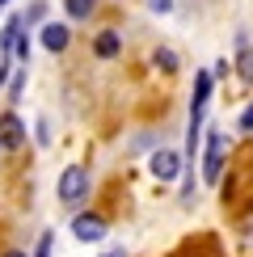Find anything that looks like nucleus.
Segmentation results:
<instances>
[{
    "label": "nucleus",
    "mask_w": 253,
    "mask_h": 257,
    "mask_svg": "<svg viewBox=\"0 0 253 257\" xmlns=\"http://www.w3.org/2000/svg\"><path fill=\"white\" fill-rule=\"evenodd\" d=\"M240 131H253V105H249L245 114H240Z\"/></svg>",
    "instance_id": "f3484780"
},
{
    "label": "nucleus",
    "mask_w": 253,
    "mask_h": 257,
    "mask_svg": "<svg viewBox=\"0 0 253 257\" xmlns=\"http://www.w3.org/2000/svg\"><path fill=\"white\" fill-rule=\"evenodd\" d=\"M34 257H51V232H42V236H38V249H34Z\"/></svg>",
    "instance_id": "2eb2a0df"
},
{
    "label": "nucleus",
    "mask_w": 253,
    "mask_h": 257,
    "mask_svg": "<svg viewBox=\"0 0 253 257\" xmlns=\"http://www.w3.org/2000/svg\"><path fill=\"white\" fill-rule=\"evenodd\" d=\"M0 144H5V148H21V144H26V122H21L13 110L0 114Z\"/></svg>",
    "instance_id": "0eeeda50"
},
{
    "label": "nucleus",
    "mask_w": 253,
    "mask_h": 257,
    "mask_svg": "<svg viewBox=\"0 0 253 257\" xmlns=\"http://www.w3.org/2000/svg\"><path fill=\"white\" fill-rule=\"evenodd\" d=\"M17 34H21V17L13 13L5 21V30H0V55H13V42H17Z\"/></svg>",
    "instance_id": "1a4fd4ad"
},
{
    "label": "nucleus",
    "mask_w": 253,
    "mask_h": 257,
    "mask_svg": "<svg viewBox=\"0 0 253 257\" xmlns=\"http://www.w3.org/2000/svg\"><path fill=\"white\" fill-rule=\"evenodd\" d=\"M63 9H68V17H72V21H84V17H93L97 0H63Z\"/></svg>",
    "instance_id": "9d476101"
},
{
    "label": "nucleus",
    "mask_w": 253,
    "mask_h": 257,
    "mask_svg": "<svg viewBox=\"0 0 253 257\" xmlns=\"http://www.w3.org/2000/svg\"><path fill=\"white\" fill-rule=\"evenodd\" d=\"M72 236H76V240H84V244L101 240V236H105V219H101V215H89V211H84V215H76V219H72Z\"/></svg>",
    "instance_id": "423d86ee"
},
{
    "label": "nucleus",
    "mask_w": 253,
    "mask_h": 257,
    "mask_svg": "<svg viewBox=\"0 0 253 257\" xmlns=\"http://www.w3.org/2000/svg\"><path fill=\"white\" fill-rule=\"evenodd\" d=\"M34 139H38V148H47V144H51V126H47V118H38V122H34Z\"/></svg>",
    "instance_id": "4468645a"
},
{
    "label": "nucleus",
    "mask_w": 253,
    "mask_h": 257,
    "mask_svg": "<svg viewBox=\"0 0 253 257\" xmlns=\"http://www.w3.org/2000/svg\"><path fill=\"white\" fill-rule=\"evenodd\" d=\"M118 51H122L118 30H101V34H97V42H93V55H97V59H114Z\"/></svg>",
    "instance_id": "6e6552de"
},
{
    "label": "nucleus",
    "mask_w": 253,
    "mask_h": 257,
    "mask_svg": "<svg viewBox=\"0 0 253 257\" xmlns=\"http://www.w3.org/2000/svg\"><path fill=\"white\" fill-rule=\"evenodd\" d=\"M0 152H5V144H0Z\"/></svg>",
    "instance_id": "aec40b11"
},
{
    "label": "nucleus",
    "mask_w": 253,
    "mask_h": 257,
    "mask_svg": "<svg viewBox=\"0 0 253 257\" xmlns=\"http://www.w3.org/2000/svg\"><path fill=\"white\" fill-rule=\"evenodd\" d=\"M5 5H9V0H0V9H5Z\"/></svg>",
    "instance_id": "6ab92c4d"
},
{
    "label": "nucleus",
    "mask_w": 253,
    "mask_h": 257,
    "mask_svg": "<svg viewBox=\"0 0 253 257\" xmlns=\"http://www.w3.org/2000/svg\"><path fill=\"white\" fill-rule=\"evenodd\" d=\"M152 5V13H173V0H148Z\"/></svg>",
    "instance_id": "dca6fc26"
},
{
    "label": "nucleus",
    "mask_w": 253,
    "mask_h": 257,
    "mask_svg": "<svg viewBox=\"0 0 253 257\" xmlns=\"http://www.w3.org/2000/svg\"><path fill=\"white\" fill-rule=\"evenodd\" d=\"M21 93H26V63H21V68L13 72V84H9V101H21Z\"/></svg>",
    "instance_id": "f8f14e48"
},
{
    "label": "nucleus",
    "mask_w": 253,
    "mask_h": 257,
    "mask_svg": "<svg viewBox=\"0 0 253 257\" xmlns=\"http://www.w3.org/2000/svg\"><path fill=\"white\" fill-rule=\"evenodd\" d=\"M110 257H114V253H110Z\"/></svg>",
    "instance_id": "412c9836"
},
{
    "label": "nucleus",
    "mask_w": 253,
    "mask_h": 257,
    "mask_svg": "<svg viewBox=\"0 0 253 257\" xmlns=\"http://www.w3.org/2000/svg\"><path fill=\"white\" fill-rule=\"evenodd\" d=\"M211 89H215V76L211 72H198L194 76V97H190V126H203V110L211 101Z\"/></svg>",
    "instance_id": "7ed1b4c3"
},
{
    "label": "nucleus",
    "mask_w": 253,
    "mask_h": 257,
    "mask_svg": "<svg viewBox=\"0 0 253 257\" xmlns=\"http://www.w3.org/2000/svg\"><path fill=\"white\" fill-rule=\"evenodd\" d=\"M89 198V169L84 165H68L59 173V202L63 207H80Z\"/></svg>",
    "instance_id": "f257e3e1"
},
{
    "label": "nucleus",
    "mask_w": 253,
    "mask_h": 257,
    "mask_svg": "<svg viewBox=\"0 0 253 257\" xmlns=\"http://www.w3.org/2000/svg\"><path fill=\"white\" fill-rule=\"evenodd\" d=\"M42 17H47V5H42V0H34V5L26 9V17H21V21H26V30H30V26H38Z\"/></svg>",
    "instance_id": "ddd939ff"
},
{
    "label": "nucleus",
    "mask_w": 253,
    "mask_h": 257,
    "mask_svg": "<svg viewBox=\"0 0 253 257\" xmlns=\"http://www.w3.org/2000/svg\"><path fill=\"white\" fill-rule=\"evenodd\" d=\"M224 152H228V135L224 131H211L207 135V152H203V177L215 186L224 177Z\"/></svg>",
    "instance_id": "f03ea898"
},
{
    "label": "nucleus",
    "mask_w": 253,
    "mask_h": 257,
    "mask_svg": "<svg viewBox=\"0 0 253 257\" xmlns=\"http://www.w3.org/2000/svg\"><path fill=\"white\" fill-rule=\"evenodd\" d=\"M5 257H26V253H21V249H13V253H5Z\"/></svg>",
    "instance_id": "a211bd4d"
},
{
    "label": "nucleus",
    "mask_w": 253,
    "mask_h": 257,
    "mask_svg": "<svg viewBox=\"0 0 253 257\" xmlns=\"http://www.w3.org/2000/svg\"><path fill=\"white\" fill-rule=\"evenodd\" d=\"M182 165H186V156H182V152H173V148H161V152L152 156V165H148V169H152V177H156V181H173L177 173H182Z\"/></svg>",
    "instance_id": "20e7f679"
},
{
    "label": "nucleus",
    "mask_w": 253,
    "mask_h": 257,
    "mask_svg": "<svg viewBox=\"0 0 253 257\" xmlns=\"http://www.w3.org/2000/svg\"><path fill=\"white\" fill-rule=\"evenodd\" d=\"M38 42H42L47 51H55V55H59V51H68V42H72V30L63 26V21H42V30H38Z\"/></svg>",
    "instance_id": "39448f33"
},
{
    "label": "nucleus",
    "mask_w": 253,
    "mask_h": 257,
    "mask_svg": "<svg viewBox=\"0 0 253 257\" xmlns=\"http://www.w3.org/2000/svg\"><path fill=\"white\" fill-rule=\"evenodd\" d=\"M152 63H156L161 72H177V51H173V47H156V51H152Z\"/></svg>",
    "instance_id": "9b49d317"
}]
</instances>
